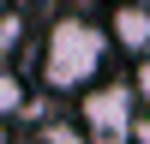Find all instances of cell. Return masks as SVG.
Returning a JSON list of instances; mask_svg holds the SVG:
<instances>
[{
	"mask_svg": "<svg viewBox=\"0 0 150 144\" xmlns=\"http://www.w3.org/2000/svg\"><path fill=\"white\" fill-rule=\"evenodd\" d=\"M102 60H108V36L90 18L66 12V18L48 24V36H42V84L48 90H60V96L90 90L96 72H102Z\"/></svg>",
	"mask_w": 150,
	"mask_h": 144,
	"instance_id": "6da1fadb",
	"label": "cell"
},
{
	"mask_svg": "<svg viewBox=\"0 0 150 144\" xmlns=\"http://www.w3.org/2000/svg\"><path fill=\"white\" fill-rule=\"evenodd\" d=\"M78 132L84 144H132V120H138V90L126 78H108V84H90L78 90Z\"/></svg>",
	"mask_w": 150,
	"mask_h": 144,
	"instance_id": "7a4b0ae2",
	"label": "cell"
},
{
	"mask_svg": "<svg viewBox=\"0 0 150 144\" xmlns=\"http://www.w3.org/2000/svg\"><path fill=\"white\" fill-rule=\"evenodd\" d=\"M108 42L126 48L132 60L150 54V6H132V0H120L114 12H108Z\"/></svg>",
	"mask_w": 150,
	"mask_h": 144,
	"instance_id": "3957f363",
	"label": "cell"
},
{
	"mask_svg": "<svg viewBox=\"0 0 150 144\" xmlns=\"http://www.w3.org/2000/svg\"><path fill=\"white\" fill-rule=\"evenodd\" d=\"M24 108V78L18 72H0V120H12Z\"/></svg>",
	"mask_w": 150,
	"mask_h": 144,
	"instance_id": "277c9868",
	"label": "cell"
},
{
	"mask_svg": "<svg viewBox=\"0 0 150 144\" xmlns=\"http://www.w3.org/2000/svg\"><path fill=\"white\" fill-rule=\"evenodd\" d=\"M42 144H84V132H78V126H48Z\"/></svg>",
	"mask_w": 150,
	"mask_h": 144,
	"instance_id": "5b68a950",
	"label": "cell"
},
{
	"mask_svg": "<svg viewBox=\"0 0 150 144\" xmlns=\"http://www.w3.org/2000/svg\"><path fill=\"white\" fill-rule=\"evenodd\" d=\"M132 138L150 144V96H144V108H138V120H132Z\"/></svg>",
	"mask_w": 150,
	"mask_h": 144,
	"instance_id": "8992f818",
	"label": "cell"
},
{
	"mask_svg": "<svg viewBox=\"0 0 150 144\" xmlns=\"http://www.w3.org/2000/svg\"><path fill=\"white\" fill-rule=\"evenodd\" d=\"M132 6H150V0H132Z\"/></svg>",
	"mask_w": 150,
	"mask_h": 144,
	"instance_id": "52a82bcc",
	"label": "cell"
},
{
	"mask_svg": "<svg viewBox=\"0 0 150 144\" xmlns=\"http://www.w3.org/2000/svg\"><path fill=\"white\" fill-rule=\"evenodd\" d=\"M0 6H6V0H0Z\"/></svg>",
	"mask_w": 150,
	"mask_h": 144,
	"instance_id": "ba28073f",
	"label": "cell"
},
{
	"mask_svg": "<svg viewBox=\"0 0 150 144\" xmlns=\"http://www.w3.org/2000/svg\"><path fill=\"white\" fill-rule=\"evenodd\" d=\"M0 48H6V42H0Z\"/></svg>",
	"mask_w": 150,
	"mask_h": 144,
	"instance_id": "9c48e42d",
	"label": "cell"
}]
</instances>
